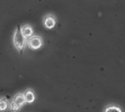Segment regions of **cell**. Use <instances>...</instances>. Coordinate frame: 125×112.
<instances>
[{
	"label": "cell",
	"instance_id": "6da1fadb",
	"mask_svg": "<svg viewBox=\"0 0 125 112\" xmlns=\"http://www.w3.org/2000/svg\"><path fill=\"white\" fill-rule=\"evenodd\" d=\"M13 45L16 48V50L21 53L22 50L25 49L27 46V38L24 37V35L21 33L20 28H16L13 34Z\"/></svg>",
	"mask_w": 125,
	"mask_h": 112
},
{
	"label": "cell",
	"instance_id": "7a4b0ae2",
	"mask_svg": "<svg viewBox=\"0 0 125 112\" xmlns=\"http://www.w3.org/2000/svg\"><path fill=\"white\" fill-rule=\"evenodd\" d=\"M43 46V38L39 35H32L27 38V47L31 50H38Z\"/></svg>",
	"mask_w": 125,
	"mask_h": 112
},
{
	"label": "cell",
	"instance_id": "3957f363",
	"mask_svg": "<svg viewBox=\"0 0 125 112\" xmlns=\"http://www.w3.org/2000/svg\"><path fill=\"white\" fill-rule=\"evenodd\" d=\"M57 19L53 14H47L43 18V25L47 29H53L56 26Z\"/></svg>",
	"mask_w": 125,
	"mask_h": 112
},
{
	"label": "cell",
	"instance_id": "277c9868",
	"mask_svg": "<svg viewBox=\"0 0 125 112\" xmlns=\"http://www.w3.org/2000/svg\"><path fill=\"white\" fill-rule=\"evenodd\" d=\"M20 29H21V33L24 35V37H26V38H29L32 35H34L33 34V27L30 24H23L20 27Z\"/></svg>",
	"mask_w": 125,
	"mask_h": 112
},
{
	"label": "cell",
	"instance_id": "5b68a950",
	"mask_svg": "<svg viewBox=\"0 0 125 112\" xmlns=\"http://www.w3.org/2000/svg\"><path fill=\"white\" fill-rule=\"evenodd\" d=\"M23 94H24L26 103H32V102L35 100V93H34L33 90H31V89H26V90L23 92Z\"/></svg>",
	"mask_w": 125,
	"mask_h": 112
},
{
	"label": "cell",
	"instance_id": "8992f818",
	"mask_svg": "<svg viewBox=\"0 0 125 112\" xmlns=\"http://www.w3.org/2000/svg\"><path fill=\"white\" fill-rule=\"evenodd\" d=\"M103 112H123V111L119 105L114 104V103H110V104H107L104 108Z\"/></svg>",
	"mask_w": 125,
	"mask_h": 112
},
{
	"label": "cell",
	"instance_id": "52a82bcc",
	"mask_svg": "<svg viewBox=\"0 0 125 112\" xmlns=\"http://www.w3.org/2000/svg\"><path fill=\"white\" fill-rule=\"evenodd\" d=\"M13 99L21 107V106H23L25 103H26V101H25V97H24V94H23V93H16L15 94V96L13 97Z\"/></svg>",
	"mask_w": 125,
	"mask_h": 112
},
{
	"label": "cell",
	"instance_id": "ba28073f",
	"mask_svg": "<svg viewBox=\"0 0 125 112\" xmlns=\"http://www.w3.org/2000/svg\"><path fill=\"white\" fill-rule=\"evenodd\" d=\"M20 109H21V106L14 99H12L9 102V110L10 111H12V112H18Z\"/></svg>",
	"mask_w": 125,
	"mask_h": 112
},
{
	"label": "cell",
	"instance_id": "9c48e42d",
	"mask_svg": "<svg viewBox=\"0 0 125 112\" xmlns=\"http://www.w3.org/2000/svg\"><path fill=\"white\" fill-rule=\"evenodd\" d=\"M7 108H9V102L6 99V97L3 96L1 98V100H0V110L1 111H5Z\"/></svg>",
	"mask_w": 125,
	"mask_h": 112
}]
</instances>
